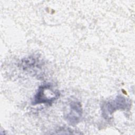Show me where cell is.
I'll return each mask as SVG.
<instances>
[{
  "label": "cell",
  "instance_id": "obj_1",
  "mask_svg": "<svg viewBox=\"0 0 135 135\" xmlns=\"http://www.w3.org/2000/svg\"><path fill=\"white\" fill-rule=\"evenodd\" d=\"M59 95V93L54 91L50 85H44L39 88L34 97L33 104L50 103L55 100Z\"/></svg>",
  "mask_w": 135,
  "mask_h": 135
},
{
  "label": "cell",
  "instance_id": "obj_2",
  "mask_svg": "<svg viewBox=\"0 0 135 135\" xmlns=\"http://www.w3.org/2000/svg\"><path fill=\"white\" fill-rule=\"evenodd\" d=\"M71 110L68 116V120H70V122H75L77 120L81 117V109L80 108V104L77 103H74L71 105Z\"/></svg>",
  "mask_w": 135,
  "mask_h": 135
}]
</instances>
